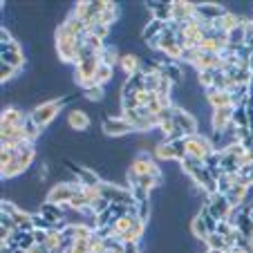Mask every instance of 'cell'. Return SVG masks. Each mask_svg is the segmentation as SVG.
I'll list each match as a JSON object with an SVG mask.
<instances>
[{"mask_svg": "<svg viewBox=\"0 0 253 253\" xmlns=\"http://www.w3.org/2000/svg\"><path fill=\"white\" fill-rule=\"evenodd\" d=\"M61 110L63 108H61V103H58V99H47V101H43L41 105H36V108L29 110V119L39 126L41 130H47L49 126L56 121V117H58V112Z\"/></svg>", "mask_w": 253, "mask_h": 253, "instance_id": "1", "label": "cell"}, {"mask_svg": "<svg viewBox=\"0 0 253 253\" xmlns=\"http://www.w3.org/2000/svg\"><path fill=\"white\" fill-rule=\"evenodd\" d=\"M29 119V112L20 105H7L0 117V130H23Z\"/></svg>", "mask_w": 253, "mask_h": 253, "instance_id": "2", "label": "cell"}, {"mask_svg": "<svg viewBox=\"0 0 253 253\" xmlns=\"http://www.w3.org/2000/svg\"><path fill=\"white\" fill-rule=\"evenodd\" d=\"M101 130H103L105 137H112V139H124L128 134H134V128L121 117H108V119L101 121Z\"/></svg>", "mask_w": 253, "mask_h": 253, "instance_id": "3", "label": "cell"}, {"mask_svg": "<svg viewBox=\"0 0 253 253\" xmlns=\"http://www.w3.org/2000/svg\"><path fill=\"white\" fill-rule=\"evenodd\" d=\"M213 143H211L209 137H204V134H193V137H186V153L191 155V157H197L204 162L206 155L213 153Z\"/></svg>", "mask_w": 253, "mask_h": 253, "instance_id": "4", "label": "cell"}, {"mask_svg": "<svg viewBox=\"0 0 253 253\" xmlns=\"http://www.w3.org/2000/svg\"><path fill=\"white\" fill-rule=\"evenodd\" d=\"M226 7L220 2H195V18H200L202 23H215L226 14Z\"/></svg>", "mask_w": 253, "mask_h": 253, "instance_id": "5", "label": "cell"}, {"mask_svg": "<svg viewBox=\"0 0 253 253\" xmlns=\"http://www.w3.org/2000/svg\"><path fill=\"white\" fill-rule=\"evenodd\" d=\"M65 124L72 132H87L92 126V119L83 108H70V110H67V117H65Z\"/></svg>", "mask_w": 253, "mask_h": 253, "instance_id": "6", "label": "cell"}, {"mask_svg": "<svg viewBox=\"0 0 253 253\" xmlns=\"http://www.w3.org/2000/svg\"><path fill=\"white\" fill-rule=\"evenodd\" d=\"M233 110H235L233 105L211 110V128H213V132H224V130L233 124Z\"/></svg>", "mask_w": 253, "mask_h": 253, "instance_id": "7", "label": "cell"}, {"mask_svg": "<svg viewBox=\"0 0 253 253\" xmlns=\"http://www.w3.org/2000/svg\"><path fill=\"white\" fill-rule=\"evenodd\" d=\"M206 206H209L211 215H213L217 222L226 220V217H229V213H231V209H233V206L229 204V200H226V195H220V193L211 195L209 202H206Z\"/></svg>", "mask_w": 253, "mask_h": 253, "instance_id": "8", "label": "cell"}, {"mask_svg": "<svg viewBox=\"0 0 253 253\" xmlns=\"http://www.w3.org/2000/svg\"><path fill=\"white\" fill-rule=\"evenodd\" d=\"M175 126L184 132V137H193V134H197V119H195V115H191L188 110L177 108L175 110Z\"/></svg>", "mask_w": 253, "mask_h": 253, "instance_id": "9", "label": "cell"}, {"mask_svg": "<svg viewBox=\"0 0 253 253\" xmlns=\"http://www.w3.org/2000/svg\"><path fill=\"white\" fill-rule=\"evenodd\" d=\"M195 18V2H184V0H172V23L184 25Z\"/></svg>", "mask_w": 253, "mask_h": 253, "instance_id": "10", "label": "cell"}, {"mask_svg": "<svg viewBox=\"0 0 253 253\" xmlns=\"http://www.w3.org/2000/svg\"><path fill=\"white\" fill-rule=\"evenodd\" d=\"M39 213L43 215L52 226H56L58 222H65V206L54 204V202H43L41 209H39Z\"/></svg>", "mask_w": 253, "mask_h": 253, "instance_id": "11", "label": "cell"}, {"mask_svg": "<svg viewBox=\"0 0 253 253\" xmlns=\"http://www.w3.org/2000/svg\"><path fill=\"white\" fill-rule=\"evenodd\" d=\"M119 67L124 72V77H132L137 72H141V58L139 54H132V52H121V61H119Z\"/></svg>", "mask_w": 253, "mask_h": 253, "instance_id": "12", "label": "cell"}, {"mask_svg": "<svg viewBox=\"0 0 253 253\" xmlns=\"http://www.w3.org/2000/svg\"><path fill=\"white\" fill-rule=\"evenodd\" d=\"M188 229H191V235L197 240V242H206V238H209V226H206V222H204V217H202L200 213L193 217L191 222H188Z\"/></svg>", "mask_w": 253, "mask_h": 253, "instance_id": "13", "label": "cell"}, {"mask_svg": "<svg viewBox=\"0 0 253 253\" xmlns=\"http://www.w3.org/2000/svg\"><path fill=\"white\" fill-rule=\"evenodd\" d=\"M166 29V23H162V20H155L150 18L148 23H146V27L141 29V41L143 43H148V41L157 39V36H162V32Z\"/></svg>", "mask_w": 253, "mask_h": 253, "instance_id": "14", "label": "cell"}, {"mask_svg": "<svg viewBox=\"0 0 253 253\" xmlns=\"http://www.w3.org/2000/svg\"><path fill=\"white\" fill-rule=\"evenodd\" d=\"M0 63L11 65V67H16V70H23L25 67V54L23 52H5V54H0Z\"/></svg>", "mask_w": 253, "mask_h": 253, "instance_id": "15", "label": "cell"}, {"mask_svg": "<svg viewBox=\"0 0 253 253\" xmlns=\"http://www.w3.org/2000/svg\"><path fill=\"white\" fill-rule=\"evenodd\" d=\"M206 247L213 249V251H226L229 253V242H226V238H222L220 233H211L209 238H206Z\"/></svg>", "mask_w": 253, "mask_h": 253, "instance_id": "16", "label": "cell"}, {"mask_svg": "<svg viewBox=\"0 0 253 253\" xmlns=\"http://www.w3.org/2000/svg\"><path fill=\"white\" fill-rule=\"evenodd\" d=\"M105 94H108V90H105V87H101V85H94V87L83 90V99L92 101V103H101V101H105Z\"/></svg>", "mask_w": 253, "mask_h": 253, "instance_id": "17", "label": "cell"}, {"mask_svg": "<svg viewBox=\"0 0 253 253\" xmlns=\"http://www.w3.org/2000/svg\"><path fill=\"white\" fill-rule=\"evenodd\" d=\"M18 72H20V70H16V67L0 63V81H2V85H9V83L14 81L16 77H18Z\"/></svg>", "mask_w": 253, "mask_h": 253, "instance_id": "18", "label": "cell"}, {"mask_svg": "<svg viewBox=\"0 0 253 253\" xmlns=\"http://www.w3.org/2000/svg\"><path fill=\"white\" fill-rule=\"evenodd\" d=\"M233 124H235V128H249V112H247V108H235V110H233Z\"/></svg>", "mask_w": 253, "mask_h": 253, "instance_id": "19", "label": "cell"}, {"mask_svg": "<svg viewBox=\"0 0 253 253\" xmlns=\"http://www.w3.org/2000/svg\"><path fill=\"white\" fill-rule=\"evenodd\" d=\"M32 224H34V231H54V226L45 220L41 213H34L32 215Z\"/></svg>", "mask_w": 253, "mask_h": 253, "instance_id": "20", "label": "cell"}, {"mask_svg": "<svg viewBox=\"0 0 253 253\" xmlns=\"http://www.w3.org/2000/svg\"><path fill=\"white\" fill-rule=\"evenodd\" d=\"M130 193H132V200L137 202V204H141V202H150V191H146V188H141V186H132Z\"/></svg>", "mask_w": 253, "mask_h": 253, "instance_id": "21", "label": "cell"}, {"mask_svg": "<svg viewBox=\"0 0 253 253\" xmlns=\"http://www.w3.org/2000/svg\"><path fill=\"white\" fill-rule=\"evenodd\" d=\"M110 209V202L105 200V197H94V202H92V211H94L96 215H101V213H105V211Z\"/></svg>", "mask_w": 253, "mask_h": 253, "instance_id": "22", "label": "cell"}, {"mask_svg": "<svg viewBox=\"0 0 253 253\" xmlns=\"http://www.w3.org/2000/svg\"><path fill=\"white\" fill-rule=\"evenodd\" d=\"M0 229H5V231H18V226H16L14 217L11 215H5V213H0Z\"/></svg>", "mask_w": 253, "mask_h": 253, "instance_id": "23", "label": "cell"}, {"mask_svg": "<svg viewBox=\"0 0 253 253\" xmlns=\"http://www.w3.org/2000/svg\"><path fill=\"white\" fill-rule=\"evenodd\" d=\"M162 77L159 74H146V92H157Z\"/></svg>", "mask_w": 253, "mask_h": 253, "instance_id": "24", "label": "cell"}, {"mask_svg": "<svg viewBox=\"0 0 253 253\" xmlns=\"http://www.w3.org/2000/svg\"><path fill=\"white\" fill-rule=\"evenodd\" d=\"M233 231H235V226H233V224H231V222H229V220H222V222H220V224H217V231H215V233H220V235H222V238H229V235H231V233H233Z\"/></svg>", "mask_w": 253, "mask_h": 253, "instance_id": "25", "label": "cell"}, {"mask_svg": "<svg viewBox=\"0 0 253 253\" xmlns=\"http://www.w3.org/2000/svg\"><path fill=\"white\" fill-rule=\"evenodd\" d=\"M5 52H23V45H20V41H11V43H0V54Z\"/></svg>", "mask_w": 253, "mask_h": 253, "instance_id": "26", "label": "cell"}, {"mask_svg": "<svg viewBox=\"0 0 253 253\" xmlns=\"http://www.w3.org/2000/svg\"><path fill=\"white\" fill-rule=\"evenodd\" d=\"M249 209H251L249 211V217H251V222H253V204H249Z\"/></svg>", "mask_w": 253, "mask_h": 253, "instance_id": "27", "label": "cell"}, {"mask_svg": "<svg viewBox=\"0 0 253 253\" xmlns=\"http://www.w3.org/2000/svg\"><path fill=\"white\" fill-rule=\"evenodd\" d=\"M9 253H27V251H23V249H14V251H9Z\"/></svg>", "mask_w": 253, "mask_h": 253, "instance_id": "28", "label": "cell"}, {"mask_svg": "<svg viewBox=\"0 0 253 253\" xmlns=\"http://www.w3.org/2000/svg\"><path fill=\"white\" fill-rule=\"evenodd\" d=\"M99 253H112V251H108V249H103V251H99Z\"/></svg>", "mask_w": 253, "mask_h": 253, "instance_id": "29", "label": "cell"}]
</instances>
